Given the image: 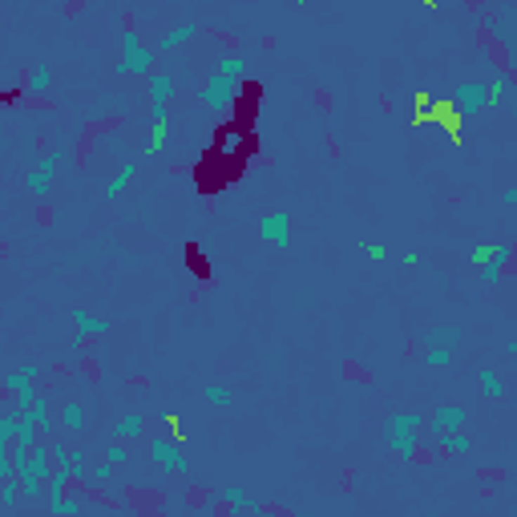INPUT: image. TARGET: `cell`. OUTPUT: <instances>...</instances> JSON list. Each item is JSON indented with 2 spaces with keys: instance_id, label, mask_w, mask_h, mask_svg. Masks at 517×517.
Listing matches in <instances>:
<instances>
[{
  "instance_id": "8992f818",
  "label": "cell",
  "mask_w": 517,
  "mask_h": 517,
  "mask_svg": "<svg viewBox=\"0 0 517 517\" xmlns=\"http://www.w3.org/2000/svg\"><path fill=\"white\" fill-rule=\"evenodd\" d=\"M235 93H239V81H226V77H218V73H210L207 85H202V101H207V110H214V113L230 110Z\"/></svg>"
},
{
  "instance_id": "4fadbf2b",
  "label": "cell",
  "mask_w": 517,
  "mask_h": 517,
  "mask_svg": "<svg viewBox=\"0 0 517 517\" xmlns=\"http://www.w3.org/2000/svg\"><path fill=\"white\" fill-rule=\"evenodd\" d=\"M142 428H145V420L138 417V412H129V417H122L117 424H113V440H122V445H126V440H138Z\"/></svg>"
},
{
  "instance_id": "5b68a950",
  "label": "cell",
  "mask_w": 517,
  "mask_h": 517,
  "mask_svg": "<svg viewBox=\"0 0 517 517\" xmlns=\"http://www.w3.org/2000/svg\"><path fill=\"white\" fill-rule=\"evenodd\" d=\"M258 239L275 247V251H287L291 247V214L287 210H271L263 223H258Z\"/></svg>"
},
{
  "instance_id": "d6a6232c",
  "label": "cell",
  "mask_w": 517,
  "mask_h": 517,
  "mask_svg": "<svg viewBox=\"0 0 517 517\" xmlns=\"http://www.w3.org/2000/svg\"><path fill=\"white\" fill-rule=\"evenodd\" d=\"M93 481L110 485V481H113V465H97V469H93Z\"/></svg>"
},
{
  "instance_id": "52a82bcc",
  "label": "cell",
  "mask_w": 517,
  "mask_h": 517,
  "mask_svg": "<svg viewBox=\"0 0 517 517\" xmlns=\"http://www.w3.org/2000/svg\"><path fill=\"white\" fill-rule=\"evenodd\" d=\"M150 117L154 122H170L166 117V105H170V97H174V77L170 73H150Z\"/></svg>"
},
{
  "instance_id": "9c48e42d",
  "label": "cell",
  "mask_w": 517,
  "mask_h": 517,
  "mask_svg": "<svg viewBox=\"0 0 517 517\" xmlns=\"http://www.w3.org/2000/svg\"><path fill=\"white\" fill-rule=\"evenodd\" d=\"M73 323H77V332H73V348H81L85 339L105 336V332H110V323H105V320H97V315H89L85 307H73Z\"/></svg>"
},
{
  "instance_id": "4dcf8cb0",
  "label": "cell",
  "mask_w": 517,
  "mask_h": 517,
  "mask_svg": "<svg viewBox=\"0 0 517 517\" xmlns=\"http://www.w3.org/2000/svg\"><path fill=\"white\" fill-rule=\"evenodd\" d=\"M69 477L73 481H85L89 473H85V452H69Z\"/></svg>"
},
{
  "instance_id": "d6986e66",
  "label": "cell",
  "mask_w": 517,
  "mask_h": 517,
  "mask_svg": "<svg viewBox=\"0 0 517 517\" xmlns=\"http://www.w3.org/2000/svg\"><path fill=\"white\" fill-rule=\"evenodd\" d=\"M48 85H53V69H48V65H37L29 73V89L32 93H45Z\"/></svg>"
},
{
  "instance_id": "484cf974",
  "label": "cell",
  "mask_w": 517,
  "mask_h": 517,
  "mask_svg": "<svg viewBox=\"0 0 517 517\" xmlns=\"http://www.w3.org/2000/svg\"><path fill=\"white\" fill-rule=\"evenodd\" d=\"M505 93H509V73H497V77H493V85H489V105H497Z\"/></svg>"
},
{
  "instance_id": "7402d4cb",
  "label": "cell",
  "mask_w": 517,
  "mask_h": 517,
  "mask_svg": "<svg viewBox=\"0 0 517 517\" xmlns=\"http://www.w3.org/2000/svg\"><path fill=\"white\" fill-rule=\"evenodd\" d=\"M166 133H170V122H154V126H150V142H145V150L158 154L162 142H166Z\"/></svg>"
},
{
  "instance_id": "603a6c76",
  "label": "cell",
  "mask_w": 517,
  "mask_h": 517,
  "mask_svg": "<svg viewBox=\"0 0 517 517\" xmlns=\"http://www.w3.org/2000/svg\"><path fill=\"white\" fill-rule=\"evenodd\" d=\"M65 428H85V408L81 404H65Z\"/></svg>"
},
{
  "instance_id": "6da1fadb",
  "label": "cell",
  "mask_w": 517,
  "mask_h": 517,
  "mask_svg": "<svg viewBox=\"0 0 517 517\" xmlns=\"http://www.w3.org/2000/svg\"><path fill=\"white\" fill-rule=\"evenodd\" d=\"M122 73H133V77H150L154 73V48L142 45V37L133 25L122 29Z\"/></svg>"
},
{
  "instance_id": "4316f807",
  "label": "cell",
  "mask_w": 517,
  "mask_h": 517,
  "mask_svg": "<svg viewBox=\"0 0 517 517\" xmlns=\"http://www.w3.org/2000/svg\"><path fill=\"white\" fill-rule=\"evenodd\" d=\"M449 360H452L449 348H428V355H424V364H428V368H449Z\"/></svg>"
},
{
  "instance_id": "277c9868",
  "label": "cell",
  "mask_w": 517,
  "mask_h": 517,
  "mask_svg": "<svg viewBox=\"0 0 517 517\" xmlns=\"http://www.w3.org/2000/svg\"><path fill=\"white\" fill-rule=\"evenodd\" d=\"M489 105V85L485 81H461L457 89H452V110L457 117H469V113H477Z\"/></svg>"
},
{
  "instance_id": "2e32d148",
  "label": "cell",
  "mask_w": 517,
  "mask_h": 517,
  "mask_svg": "<svg viewBox=\"0 0 517 517\" xmlns=\"http://www.w3.org/2000/svg\"><path fill=\"white\" fill-rule=\"evenodd\" d=\"M29 384H37V364H25V368L8 372V380H4L8 392H20V388H29Z\"/></svg>"
},
{
  "instance_id": "cb8c5ba5",
  "label": "cell",
  "mask_w": 517,
  "mask_h": 517,
  "mask_svg": "<svg viewBox=\"0 0 517 517\" xmlns=\"http://www.w3.org/2000/svg\"><path fill=\"white\" fill-rule=\"evenodd\" d=\"M473 449V440L465 433H445V452H469Z\"/></svg>"
},
{
  "instance_id": "ffe728a7",
  "label": "cell",
  "mask_w": 517,
  "mask_h": 517,
  "mask_svg": "<svg viewBox=\"0 0 517 517\" xmlns=\"http://www.w3.org/2000/svg\"><path fill=\"white\" fill-rule=\"evenodd\" d=\"M242 73H247V61H242V57H226V61L218 65V77H226V81H242Z\"/></svg>"
},
{
  "instance_id": "9a60e30c",
  "label": "cell",
  "mask_w": 517,
  "mask_h": 517,
  "mask_svg": "<svg viewBox=\"0 0 517 517\" xmlns=\"http://www.w3.org/2000/svg\"><path fill=\"white\" fill-rule=\"evenodd\" d=\"M194 32H198L194 25H178L174 32H166V37L158 41V48H162V53H174V48H182L186 41H194ZM158 48H154V53H158Z\"/></svg>"
},
{
  "instance_id": "e575fe53",
  "label": "cell",
  "mask_w": 517,
  "mask_h": 517,
  "mask_svg": "<svg viewBox=\"0 0 517 517\" xmlns=\"http://www.w3.org/2000/svg\"><path fill=\"white\" fill-rule=\"evenodd\" d=\"M226 154H235V150H239V133H226Z\"/></svg>"
},
{
  "instance_id": "7c38bea8",
  "label": "cell",
  "mask_w": 517,
  "mask_h": 517,
  "mask_svg": "<svg viewBox=\"0 0 517 517\" xmlns=\"http://www.w3.org/2000/svg\"><path fill=\"white\" fill-rule=\"evenodd\" d=\"M424 343H428V348H457V343H461V327H428V332H424Z\"/></svg>"
},
{
  "instance_id": "83f0119b",
  "label": "cell",
  "mask_w": 517,
  "mask_h": 517,
  "mask_svg": "<svg viewBox=\"0 0 517 517\" xmlns=\"http://www.w3.org/2000/svg\"><path fill=\"white\" fill-rule=\"evenodd\" d=\"M126 457H129V449L122 445V440H113L110 449H105V465H113V469H117V465H126Z\"/></svg>"
},
{
  "instance_id": "d4e9b609",
  "label": "cell",
  "mask_w": 517,
  "mask_h": 517,
  "mask_svg": "<svg viewBox=\"0 0 517 517\" xmlns=\"http://www.w3.org/2000/svg\"><path fill=\"white\" fill-rule=\"evenodd\" d=\"M32 436H37V424L32 420H25V417H16V445H32Z\"/></svg>"
},
{
  "instance_id": "ac0fdd59",
  "label": "cell",
  "mask_w": 517,
  "mask_h": 517,
  "mask_svg": "<svg viewBox=\"0 0 517 517\" xmlns=\"http://www.w3.org/2000/svg\"><path fill=\"white\" fill-rule=\"evenodd\" d=\"M223 505H226V517H235L239 509H247V505H251V497L242 493L239 485H226V493H223Z\"/></svg>"
},
{
  "instance_id": "1f68e13d",
  "label": "cell",
  "mask_w": 517,
  "mask_h": 517,
  "mask_svg": "<svg viewBox=\"0 0 517 517\" xmlns=\"http://www.w3.org/2000/svg\"><path fill=\"white\" fill-rule=\"evenodd\" d=\"M207 400L214 404V408H230V400H235V396H230L226 388H207Z\"/></svg>"
},
{
  "instance_id": "30bf717a",
  "label": "cell",
  "mask_w": 517,
  "mask_h": 517,
  "mask_svg": "<svg viewBox=\"0 0 517 517\" xmlns=\"http://www.w3.org/2000/svg\"><path fill=\"white\" fill-rule=\"evenodd\" d=\"M465 408H461V404H440V408H436L433 412V420H428V424H433L436 433L445 436V433H461V428H465Z\"/></svg>"
},
{
  "instance_id": "f1b7e54d",
  "label": "cell",
  "mask_w": 517,
  "mask_h": 517,
  "mask_svg": "<svg viewBox=\"0 0 517 517\" xmlns=\"http://www.w3.org/2000/svg\"><path fill=\"white\" fill-rule=\"evenodd\" d=\"M481 384H485V392H489V396H501V392H505V388H501V376L493 368H481Z\"/></svg>"
},
{
  "instance_id": "e0dca14e",
  "label": "cell",
  "mask_w": 517,
  "mask_h": 517,
  "mask_svg": "<svg viewBox=\"0 0 517 517\" xmlns=\"http://www.w3.org/2000/svg\"><path fill=\"white\" fill-rule=\"evenodd\" d=\"M133 174H138V166H133V162H126V166H122V170L110 178V186H105V198H117V194L129 186V178H133Z\"/></svg>"
},
{
  "instance_id": "836d02e7",
  "label": "cell",
  "mask_w": 517,
  "mask_h": 517,
  "mask_svg": "<svg viewBox=\"0 0 517 517\" xmlns=\"http://www.w3.org/2000/svg\"><path fill=\"white\" fill-rule=\"evenodd\" d=\"M364 251H368L372 258H384V247H380V242H364Z\"/></svg>"
},
{
  "instance_id": "3957f363",
  "label": "cell",
  "mask_w": 517,
  "mask_h": 517,
  "mask_svg": "<svg viewBox=\"0 0 517 517\" xmlns=\"http://www.w3.org/2000/svg\"><path fill=\"white\" fill-rule=\"evenodd\" d=\"M150 461H154L162 473H174V477L190 473V461L182 457V449H178L170 436H154V440H150Z\"/></svg>"
},
{
  "instance_id": "7a4b0ae2",
  "label": "cell",
  "mask_w": 517,
  "mask_h": 517,
  "mask_svg": "<svg viewBox=\"0 0 517 517\" xmlns=\"http://www.w3.org/2000/svg\"><path fill=\"white\" fill-rule=\"evenodd\" d=\"M417 428H420L417 412H400V417H392L384 424L388 449L396 452V457H404V461H412V457H417Z\"/></svg>"
},
{
  "instance_id": "8fae6325",
  "label": "cell",
  "mask_w": 517,
  "mask_h": 517,
  "mask_svg": "<svg viewBox=\"0 0 517 517\" xmlns=\"http://www.w3.org/2000/svg\"><path fill=\"white\" fill-rule=\"evenodd\" d=\"M509 258H513V247H509V242H497V255L481 267V283H489V287L501 283V275H505V263H509Z\"/></svg>"
},
{
  "instance_id": "44dd1931",
  "label": "cell",
  "mask_w": 517,
  "mask_h": 517,
  "mask_svg": "<svg viewBox=\"0 0 517 517\" xmlns=\"http://www.w3.org/2000/svg\"><path fill=\"white\" fill-rule=\"evenodd\" d=\"M16 497H20V481L8 477V481H0V509H13Z\"/></svg>"
},
{
  "instance_id": "5bb4252c",
  "label": "cell",
  "mask_w": 517,
  "mask_h": 517,
  "mask_svg": "<svg viewBox=\"0 0 517 517\" xmlns=\"http://www.w3.org/2000/svg\"><path fill=\"white\" fill-rule=\"evenodd\" d=\"M20 417H25V420H32V424H37L41 433H48V428H53V420H48V400L41 396V392H37V400H32L29 408L20 412Z\"/></svg>"
},
{
  "instance_id": "f546056e",
  "label": "cell",
  "mask_w": 517,
  "mask_h": 517,
  "mask_svg": "<svg viewBox=\"0 0 517 517\" xmlns=\"http://www.w3.org/2000/svg\"><path fill=\"white\" fill-rule=\"evenodd\" d=\"M493 255H497V242H477V247H473V263H477V267H485Z\"/></svg>"
},
{
  "instance_id": "ba28073f",
  "label": "cell",
  "mask_w": 517,
  "mask_h": 517,
  "mask_svg": "<svg viewBox=\"0 0 517 517\" xmlns=\"http://www.w3.org/2000/svg\"><path fill=\"white\" fill-rule=\"evenodd\" d=\"M57 166H61V154H45V158L37 162V170H29V190L32 194H48V186H53V178H57Z\"/></svg>"
}]
</instances>
